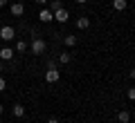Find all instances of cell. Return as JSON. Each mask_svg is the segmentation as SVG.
Masks as SVG:
<instances>
[{
    "mask_svg": "<svg viewBox=\"0 0 135 123\" xmlns=\"http://www.w3.org/2000/svg\"><path fill=\"white\" fill-rule=\"evenodd\" d=\"M0 38H2V40H14V38H16V31H14V27L5 25V27L0 29Z\"/></svg>",
    "mask_w": 135,
    "mask_h": 123,
    "instance_id": "6da1fadb",
    "label": "cell"
},
{
    "mask_svg": "<svg viewBox=\"0 0 135 123\" xmlns=\"http://www.w3.org/2000/svg\"><path fill=\"white\" fill-rule=\"evenodd\" d=\"M45 52V40L43 38H34L32 40V54H43Z\"/></svg>",
    "mask_w": 135,
    "mask_h": 123,
    "instance_id": "7a4b0ae2",
    "label": "cell"
},
{
    "mask_svg": "<svg viewBox=\"0 0 135 123\" xmlns=\"http://www.w3.org/2000/svg\"><path fill=\"white\" fill-rule=\"evenodd\" d=\"M45 81H47V83H56V81H59V69H56V67H47V72H45Z\"/></svg>",
    "mask_w": 135,
    "mask_h": 123,
    "instance_id": "3957f363",
    "label": "cell"
},
{
    "mask_svg": "<svg viewBox=\"0 0 135 123\" xmlns=\"http://www.w3.org/2000/svg\"><path fill=\"white\" fill-rule=\"evenodd\" d=\"M54 20H59V23H68V20H70V14H68V11L61 7V9L54 11Z\"/></svg>",
    "mask_w": 135,
    "mask_h": 123,
    "instance_id": "277c9868",
    "label": "cell"
},
{
    "mask_svg": "<svg viewBox=\"0 0 135 123\" xmlns=\"http://www.w3.org/2000/svg\"><path fill=\"white\" fill-rule=\"evenodd\" d=\"M9 9H11V16H16V18L25 14V5H23V2H14V5H11Z\"/></svg>",
    "mask_w": 135,
    "mask_h": 123,
    "instance_id": "5b68a950",
    "label": "cell"
},
{
    "mask_svg": "<svg viewBox=\"0 0 135 123\" xmlns=\"http://www.w3.org/2000/svg\"><path fill=\"white\" fill-rule=\"evenodd\" d=\"M11 58H14V49H9V47L0 49V61H11Z\"/></svg>",
    "mask_w": 135,
    "mask_h": 123,
    "instance_id": "8992f818",
    "label": "cell"
},
{
    "mask_svg": "<svg viewBox=\"0 0 135 123\" xmlns=\"http://www.w3.org/2000/svg\"><path fill=\"white\" fill-rule=\"evenodd\" d=\"M38 18H41V23H50V20H54V14H52L50 9H43Z\"/></svg>",
    "mask_w": 135,
    "mask_h": 123,
    "instance_id": "52a82bcc",
    "label": "cell"
},
{
    "mask_svg": "<svg viewBox=\"0 0 135 123\" xmlns=\"http://www.w3.org/2000/svg\"><path fill=\"white\" fill-rule=\"evenodd\" d=\"M126 7H128L126 0H113V9H115V11H124Z\"/></svg>",
    "mask_w": 135,
    "mask_h": 123,
    "instance_id": "ba28073f",
    "label": "cell"
},
{
    "mask_svg": "<svg viewBox=\"0 0 135 123\" xmlns=\"http://www.w3.org/2000/svg\"><path fill=\"white\" fill-rule=\"evenodd\" d=\"M11 112H14V116H18V119H20V116H25V108H23V105H20V103H16Z\"/></svg>",
    "mask_w": 135,
    "mask_h": 123,
    "instance_id": "9c48e42d",
    "label": "cell"
},
{
    "mask_svg": "<svg viewBox=\"0 0 135 123\" xmlns=\"http://www.w3.org/2000/svg\"><path fill=\"white\" fill-rule=\"evenodd\" d=\"M77 27L79 29H88V27H90V20H88V18H77Z\"/></svg>",
    "mask_w": 135,
    "mask_h": 123,
    "instance_id": "30bf717a",
    "label": "cell"
},
{
    "mask_svg": "<svg viewBox=\"0 0 135 123\" xmlns=\"http://www.w3.org/2000/svg\"><path fill=\"white\" fill-rule=\"evenodd\" d=\"M117 119H119V123H128L131 121V112H126V110H124V112L117 114Z\"/></svg>",
    "mask_w": 135,
    "mask_h": 123,
    "instance_id": "8fae6325",
    "label": "cell"
},
{
    "mask_svg": "<svg viewBox=\"0 0 135 123\" xmlns=\"http://www.w3.org/2000/svg\"><path fill=\"white\" fill-rule=\"evenodd\" d=\"M63 40H65V45H68V47H74V45H77V36H65Z\"/></svg>",
    "mask_w": 135,
    "mask_h": 123,
    "instance_id": "7c38bea8",
    "label": "cell"
},
{
    "mask_svg": "<svg viewBox=\"0 0 135 123\" xmlns=\"http://www.w3.org/2000/svg\"><path fill=\"white\" fill-rule=\"evenodd\" d=\"M25 49H27V43L25 40H18L16 43V52H25Z\"/></svg>",
    "mask_w": 135,
    "mask_h": 123,
    "instance_id": "4fadbf2b",
    "label": "cell"
},
{
    "mask_svg": "<svg viewBox=\"0 0 135 123\" xmlns=\"http://www.w3.org/2000/svg\"><path fill=\"white\" fill-rule=\"evenodd\" d=\"M59 63H61V65H68V63H70V54H61V56H59Z\"/></svg>",
    "mask_w": 135,
    "mask_h": 123,
    "instance_id": "5bb4252c",
    "label": "cell"
},
{
    "mask_svg": "<svg viewBox=\"0 0 135 123\" xmlns=\"http://www.w3.org/2000/svg\"><path fill=\"white\" fill-rule=\"evenodd\" d=\"M61 0H54V2H52V9H50V11H52V14H54V11H56V9H61Z\"/></svg>",
    "mask_w": 135,
    "mask_h": 123,
    "instance_id": "9a60e30c",
    "label": "cell"
},
{
    "mask_svg": "<svg viewBox=\"0 0 135 123\" xmlns=\"http://www.w3.org/2000/svg\"><path fill=\"white\" fill-rule=\"evenodd\" d=\"M126 96H128V101H135V87H131V90L126 92Z\"/></svg>",
    "mask_w": 135,
    "mask_h": 123,
    "instance_id": "2e32d148",
    "label": "cell"
},
{
    "mask_svg": "<svg viewBox=\"0 0 135 123\" xmlns=\"http://www.w3.org/2000/svg\"><path fill=\"white\" fill-rule=\"evenodd\" d=\"M5 87H7V81L0 76V92H5Z\"/></svg>",
    "mask_w": 135,
    "mask_h": 123,
    "instance_id": "e0dca14e",
    "label": "cell"
},
{
    "mask_svg": "<svg viewBox=\"0 0 135 123\" xmlns=\"http://www.w3.org/2000/svg\"><path fill=\"white\" fill-rule=\"evenodd\" d=\"M47 123H59V119H47Z\"/></svg>",
    "mask_w": 135,
    "mask_h": 123,
    "instance_id": "ac0fdd59",
    "label": "cell"
},
{
    "mask_svg": "<svg viewBox=\"0 0 135 123\" xmlns=\"http://www.w3.org/2000/svg\"><path fill=\"white\" fill-rule=\"evenodd\" d=\"M7 5V0H0V9H2V7H5Z\"/></svg>",
    "mask_w": 135,
    "mask_h": 123,
    "instance_id": "d6986e66",
    "label": "cell"
},
{
    "mask_svg": "<svg viewBox=\"0 0 135 123\" xmlns=\"http://www.w3.org/2000/svg\"><path fill=\"white\" fill-rule=\"evenodd\" d=\"M36 2H38V5H45V2H47V0H36Z\"/></svg>",
    "mask_w": 135,
    "mask_h": 123,
    "instance_id": "ffe728a7",
    "label": "cell"
},
{
    "mask_svg": "<svg viewBox=\"0 0 135 123\" xmlns=\"http://www.w3.org/2000/svg\"><path fill=\"white\" fill-rule=\"evenodd\" d=\"M77 2H79V5H83V2H88V0H77Z\"/></svg>",
    "mask_w": 135,
    "mask_h": 123,
    "instance_id": "44dd1931",
    "label": "cell"
},
{
    "mask_svg": "<svg viewBox=\"0 0 135 123\" xmlns=\"http://www.w3.org/2000/svg\"><path fill=\"white\" fill-rule=\"evenodd\" d=\"M0 72H2V61H0Z\"/></svg>",
    "mask_w": 135,
    "mask_h": 123,
    "instance_id": "7402d4cb",
    "label": "cell"
},
{
    "mask_svg": "<svg viewBox=\"0 0 135 123\" xmlns=\"http://www.w3.org/2000/svg\"><path fill=\"white\" fill-rule=\"evenodd\" d=\"M0 114H2V105H0Z\"/></svg>",
    "mask_w": 135,
    "mask_h": 123,
    "instance_id": "603a6c76",
    "label": "cell"
}]
</instances>
